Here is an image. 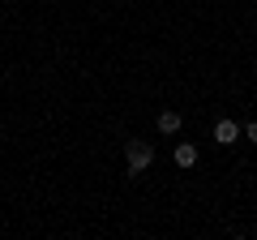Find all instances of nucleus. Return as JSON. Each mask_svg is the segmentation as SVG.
Here are the masks:
<instances>
[{"label": "nucleus", "instance_id": "f257e3e1", "mask_svg": "<svg viewBox=\"0 0 257 240\" xmlns=\"http://www.w3.org/2000/svg\"><path fill=\"white\" fill-rule=\"evenodd\" d=\"M124 159H128V176H138V172H146V167L155 163V146L133 138V142L124 146Z\"/></svg>", "mask_w": 257, "mask_h": 240}, {"label": "nucleus", "instance_id": "f03ea898", "mask_svg": "<svg viewBox=\"0 0 257 240\" xmlns=\"http://www.w3.org/2000/svg\"><path fill=\"white\" fill-rule=\"evenodd\" d=\"M236 138H240V125H236V120H219V125H214V142H223V146H231Z\"/></svg>", "mask_w": 257, "mask_h": 240}, {"label": "nucleus", "instance_id": "7ed1b4c3", "mask_svg": "<svg viewBox=\"0 0 257 240\" xmlns=\"http://www.w3.org/2000/svg\"><path fill=\"white\" fill-rule=\"evenodd\" d=\"M193 163H197V146L180 142V146H176V167H193Z\"/></svg>", "mask_w": 257, "mask_h": 240}, {"label": "nucleus", "instance_id": "20e7f679", "mask_svg": "<svg viewBox=\"0 0 257 240\" xmlns=\"http://www.w3.org/2000/svg\"><path fill=\"white\" fill-rule=\"evenodd\" d=\"M159 133H180V111H159Z\"/></svg>", "mask_w": 257, "mask_h": 240}, {"label": "nucleus", "instance_id": "39448f33", "mask_svg": "<svg viewBox=\"0 0 257 240\" xmlns=\"http://www.w3.org/2000/svg\"><path fill=\"white\" fill-rule=\"evenodd\" d=\"M244 138H248V142H257V120H253V125L244 129Z\"/></svg>", "mask_w": 257, "mask_h": 240}]
</instances>
